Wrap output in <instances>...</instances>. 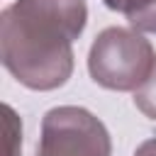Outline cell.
Wrapping results in <instances>:
<instances>
[{
    "mask_svg": "<svg viewBox=\"0 0 156 156\" xmlns=\"http://www.w3.org/2000/svg\"><path fill=\"white\" fill-rule=\"evenodd\" d=\"M85 20V0H15L0 15L2 66L29 90L61 88L73 73V41Z\"/></svg>",
    "mask_w": 156,
    "mask_h": 156,
    "instance_id": "6da1fadb",
    "label": "cell"
},
{
    "mask_svg": "<svg viewBox=\"0 0 156 156\" xmlns=\"http://www.w3.org/2000/svg\"><path fill=\"white\" fill-rule=\"evenodd\" d=\"M156 63L154 46L144 34L134 27H107L102 29L90 51H88V71L90 78L117 93L136 90L151 73Z\"/></svg>",
    "mask_w": 156,
    "mask_h": 156,
    "instance_id": "7a4b0ae2",
    "label": "cell"
},
{
    "mask_svg": "<svg viewBox=\"0 0 156 156\" xmlns=\"http://www.w3.org/2000/svg\"><path fill=\"white\" fill-rule=\"evenodd\" d=\"M107 127L85 107L58 105L41 119L37 156H110Z\"/></svg>",
    "mask_w": 156,
    "mask_h": 156,
    "instance_id": "3957f363",
    "label": "cell"
},
{
    "mask_svg": "<svg viewBox=\"0 0 156 156\" xmlns=\"http://www.w3.org/2000/svg\"><path fill=\"white\" fill-rule=\"evenodd\" d=\"M134 105L139 107V112L149 119H156V63L149 73V78L134 90Z\"/></svg>",
    "mask_w": 156,
    "mask_h": 156,
    "instance_id": "277c9868",
    "label": "cell"
},
{
    "mask_svg": "<svg viewBox=\"0 0 156 156\" xmlns=\"http://www.w3.org/2000/svg\"><path fill=\"white\" fill-rule=\"evenodd\" d=\"M2 112H5V156H20L22 124H20V119H17V115L10 105H5Z\"/></svg>",
    "mask_w": 156,
    "mask_h": 156,
    "instance_id": "5b68a950",
    "label": "cell"
},
{
    "mask_svg": "<svg viewBox=\"0 0 156 156\" xmlns=\"http://www.w3.org/2000/svg\"><path fill=\"white\" fill-rule=\"evenodd\" d=\"M156 0H105V5L115 12H122L127 20L136 17L139 12H144L146 7H151Z\"/></svg>",
    "mask_w": 156,
    "mask_h": 156,
    "instance_id": "8992f818",
    "label": "cell"
},
{
    "mask_svg": "<svg viewBox=\"0 0 156 156\" xmlns=\"http://www.w3.org/2000/svg\"><path fill=\"white\" fill-rule=\"evenodd\" d=\"M129 24L136 32H151V34H156V2L151 7H146L144 12H139L136 17H132Z\"/></svg>",
    "mask_w": 156,
    "mask_h": 156,
    "instance_id": "52a82bcc",
    "label": "cell"
},
{
    "mask_svg": "<svg viewBox=\"0 0 156 156\" xmlns=\"http://www.w3.org/2000/svg\"><path fill=\"white\" fill-rule=\"evenodd\" d=\"M134 156H156V136H154V139H146V141H141V144L136 146Z\"/></svg>",
    "mask_w": 156,
    "mask_h": 156,
    "instance_id": "ba28073f",
    "label": "cell"
}]
</instances>
